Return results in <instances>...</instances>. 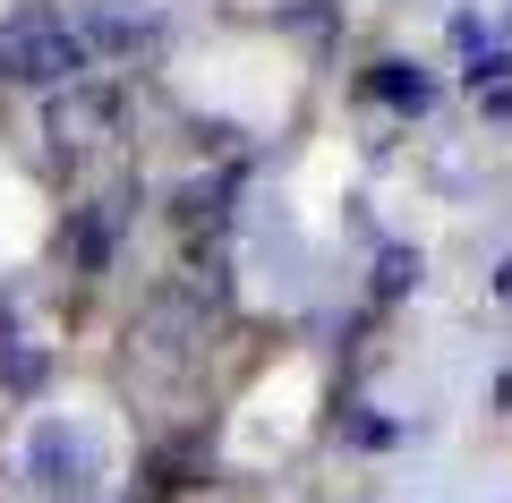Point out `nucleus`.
<instances>
[{"label":"nucleus","instance_id":"nucleus-5","mask_svg":"<svg viewBox=\"0 0 512 503\" xmlns=\"http://www.w3.org/2000/svg\"><path fill=\"white\" fill-rule=\"evenodd\" d=\"M376 94H384V103H402V111H427V77L402 69V60H384V69H376Z\"/></svg>","mask_w":512,"mask_h":503},{"label":"nucleus","instance_id":"nucleus-1","mask_svg":"<svg viewBox=\"0 0 512 503\" xmlns=\"http://www.w3.org/2000/svg\"><path fill=\"white\" fill-rule=\"evenodd\" d=\"M77 69H86V35H69L60 18L0 26V77H18V86H77Z\"/></svg>","mask_w":512,"mask_h":503},{"label":"nucleus","instance_id":"nucleus-6","mask_svg":"<svg viewBox=\"0 0 512 503\" xmlns=\"http://www.w3.org/2000/svg\"><path fill=\"white\" fill-rule=\"evenodd\" d=\"M0 376L18 384V393H35V384H43V359H35V350H18V333H0Z\"/></svg>","mask_w":512,"mask_h":503},{"label":"nucleus","instance_id":"nucleus-3","mask_svg":"<svg viewBox=\"0 0 512 503\" xmlns=\"http://www.w3.org/2000/svg\"><path fill=\"white\" fill-rule=\"evenodd\" d=\"M120 214H128V197H103L86 214V231H77V265L86 273H103V256H111V231H120Z\"/></svg>","mask_w":512,"mask_h":503},{"label":"nucleus","instance_id":"nucleus-4","mask_svg":"<svg viewBox=\"0 0 512 503\" xmlns=\"http://www.w3.org/2000/svg\"><path fill=\"white\" fill-rule=\"evenodd\" d=\"M103 120H111L103 94H77V103H60V111H52V137H60V145H86V128H103Z\"/></svg>","mask_w":512,"mask_h":503},{"label":"nucleus","instance_id":"nucleus-2","mask_svg":"<svg viewBox=\"0 0 512 503\" xmlns=\"http://www.w3.org/2000/svg\"><path fill=\"white\" fill-rule=\"evenodd\" d=\"M26 461H35V486H43V495H69V486H86L94 452L77 444L69 427H43V435H35V452H26Z\"/></svg>","mask_w":512,"mask_h":503}]
</instances>
